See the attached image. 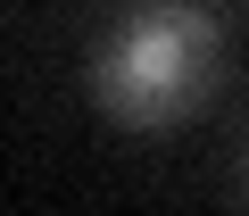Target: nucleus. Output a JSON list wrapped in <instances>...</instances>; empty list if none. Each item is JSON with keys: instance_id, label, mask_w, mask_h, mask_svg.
Wrapping results in <instances>:
<instances>
[{"instance_id": "nucleus-1", "label": "nucleus", "mask_w": 249, "mask_h": 216, "mask_svg": "<svg viewBox=\"0 0 249 216\" xmlns=\"http://www.w3.org/2000/svg\"><path fill=\"white\" fill-rule=\"evenodd\" d=\"M216 83H224V34L191 0H142V9H124L83 58L91 108L108 125H124V133H166V125L199 117L216 100Z\"/></svg>"}]
</instances>
